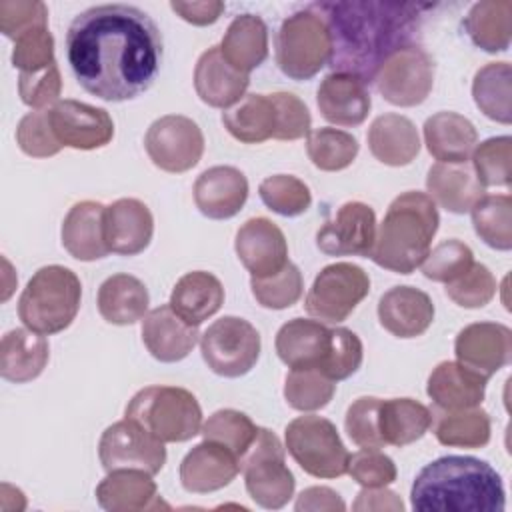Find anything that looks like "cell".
Returning a JSON list of instances; mask_svg holds the SVG:
<instances>
[{"label":"cell","mask_w":512,"mask_h":512,"mask_svg":"<svg viewBox=\"0 0 512 512\" xmlns=\"http://www.w3.org/2000/svg\"><path fill=\"white\" fill-rule=\"evenodd\" d=\"M162 34L138 6H92L68 26L66 58L76 82L106 102L134 100L162 66Z\"/></svg>","instance_id":"cell-1"},{"label":"cell","mask_w":512,"mask_h":512,"mask_svg":"<svg viewBox=\"0 0 512 512\" xmlns=\"http://www.w3.org/2000/svg\"><path fill=\"white\" fill-rule=\"evenodd\" d=\"M330 34L332 72L372 82L380 66L398 50L414 46L426 4L392 0L316 2L308 6Z\"/></svg>","instance_id":"cell-2"},{"label":"cell","mask_w":512,"mask_h":512,"mask_svg":"<svg viewBox=\"0 0 512 512\" xmlns=\"http://www.w3.org/2000/svg\"><path fill=\"white\" fill-rule=\"evenodd\" d=\"M410 504L418 512H502L506 492L488 462L474 456H442L418 472Z\"/></svg>","instance_id":"cell-3"},{"label":"cell","mask_w":512,"mask_h":512,"mask_svg":"<svg viewBox=\"0 0 512 512\" xmlns=\"http://www.w3.org/2000/svg\"><path fill=\"white\" fill-rule=\"evenodd\" d=\"M438 224V208L428 194L402 192L390 202L368 258L390 272L410 274L428 256Z\"/></svg>","instance_id":"cell-4"},{"label":"cell","mask_w":512,"mask_h":512,"mask_svg":"<svg viewBox=\"0 0 512 512\" xmlns=\"http://www.w3.org/2000/svg\"><path fill=\"white\" fill-rule=\"evenodd\" d=\"M80 300L82 284L70 268L60 264L42 266L20 294L18 316L28 330L50 336L72 324Z\"/></svg>","instance_id":"cell-5"},{"label":"cell","mask_w":512,"mask_h":512,"mask_svg":"<svg viewBox=\"0 0 512 512\" xmlns=\"http://www.w3.org/2000/svg\"><path fill=\"white\" fill-rule=\"evenodd\" d=\"M124 416L160 442H186L200 434L202 408L196 396L180 386H146L128 402Z\"/></svg>","instance_id":"cell-6"},{"label":"cell","mask_w":512,"mask_h":512,"mask_svg":"<svg viewBox=\"0 0 512 512\" xmlns=\"http://www.w3.org/2000/svg\"><path fill=\"white\" fill-rule=\"evenodd\" d=\"M286 450L296 464L314 478H338L348 474L350 452L336 426L322 416L294 418L284 430Z\"/></svg>","instance_id":"cell-7"},{"label":"cell","mask_w":512,"mask_h":512,"mask_svg":"<svg viewBox=\"0 0 512 512\" xmlns=\"http://www.w3.org/2000/svg\"><path fill=\"white\" fill-rule=\"evenodd\" d=\"M330 60V34L310 8L288 16L276 34V64L292 80L314 78Z\"/></svg>","instance_id":"cell-8"},{"label":"cell","mask_w":512,"mask_h":512,"mask_svg":"<svg viewBox=\"0 0 512 512\" xmlns=\"http://www.w3.org/2000/svg\"><path fill=\"white\" fill-rule=\"evenodd\" d=\"M284 450L272 430L258 428L252 446L240 458L246 490L250 498L266 510H280L294 496L296 480L286 466Z\"/></svg>","instance_id":"cell-9"},{"label":"cell","mask_w":512,"mask_h":512,"mask_svg":"<svg viewBox=\"0 0 512 512\" xmlns=\"http://www.w3.org/2000/svg\"><path fill=\"white\" fill-rule=\"evenodd\" d=\"M260 334L244 318L222 316L200 336V352L206 366L224 378L248 374L260 358Z\"/></svg>","instance_id":"cell-10"},{"label":"cell","mask_w":512,"mask_h":512,"mask_svg":"<svg viewBox=\"0 0 512 512\" xmlns=\"http://www.w3.org/2000/svg\"><path fill=\"white\" fill-rule=\"evenodd\" d=\"M368 292L370 278L360 266L352 262H334L316 274L306 294L304 308L312 318L324 324H340L354 312Z\"/></svg>","instance_id":"cell-11"},{"label":"cell","mask_w":512,"mask_h":512,"mask_svg":"<svg viewBox=\"0 0 512 512\" xmlns=\"http://www.w3.org/2000/svg\"><path fill=\"white\" fill-rule=\"evenodd\" d=\"M144 148L154 166L170 174H180L200 162L204 134L192 118L166 114L148 126Z\"/></svg>","instance_id":"cell-12"},{"label":"cell","mask_w":512,"mask_h":512,"mask_svg":"<svg viewBox=\"0 0 512 512\" xmlns=\"http://www.w3.org/2000/svg\"><path fill=\"white\" fill-rule=\"evenodd\" d=\"M380 96L402 108L422 104L434 86V60L422 48L408 46L394 52L374 76Z\"/></svg>","instance_id":"cell-13"},{"label":"cell","mask_w":512,"mask_h":512,"mask_svg":"<svg viewBox=\"0 0 512 512\" xmlns=\"http://www.w3.org/2000/svg\"><path fill=\"white\" fill-rule=\"evenodd\" d=\"M98 458L106 472L120 468L158 474L166 462L164 442L154 438L134 420H120L108 426L98 442Z\"/></svg>","instance_id":"cell-14"},{"label":"cell","mask_w":512,"mask_h":512,"mask_svg":"<svg viewBox=\"0 0 512 512\" xmlns=\"http://www.w3.org/2000/svg\"><path fill=\"white\" fill-rule=\"evenodd\" d=\"M376 240V214L364 202H344L316 232V246L326 256L368 258Z\"/></svg>","instance_id":"cell-15"},{"label":"cell","mask_w":512,"mask_h":512,"mask_svg":"<svg viewBox=\"0 0 512 512\" xmlns=\"http://www.w3.org/2000/svg\"><path fill=\"white\" fill-rule=\"evenodd\" d=\"M50 126L62 146L94 150L106 146L114 136V122L104 108L78 100H58L48 108Z\"/></svg>","instance_id":"cell-16"},{"label":"cell","mask_w":512,"mask_h":512,"mask_svg":"<svg viewBox=\"0 0 512 512\" xmlns=\"http://www.w3.org/2000/svg\"><path fill=\"white\" fill-rule=\"evenodd\" d=\"M456 362L486 380L512 358V332L498 322H474L462 328L454 340Z\"/></svg>","instance_id":"cell-17"},{"label":"cell","mask_w":512,"mask_h":512,"mask_svg":"<svg viewBox=\"0 0 512 512\" xmlns=\"http://www.w3.org/2000/svg\"><path fill=\"white\" fill-rule=\"evenodd\" d=\"M234 250L252 278L272 276L288 264L284 232L264 216L250 218L238 228Z\"/></svg>","instance_id":"cell-18"},{"label":"cell","mask_w":512,"mask_h":512,"mask_svg":"<svg viewBox=\"0 0 512 512\" xmlns=\"http://www.w3.org/2000/svg\"><path fill=\"white\" fill-rule=\"evenodd\" d=\"M240 472V458L226 446L204 440L180 462V484L186 492L208 494L228 486Z\"/></svg>","instance_id":"cell-19"},{"label":"cell","mask_w":512,"mask_h":512,"mask_svg":"<svg viewBox=\"0 0 512 512\" xmlns=\"http://www.w3.org/2000/svg\"><path fill=\"white\" fill-rule=\"evenodd\" d=\"M194 204L212 220L236 216L248 200V180L234 166H212L194 182Z\"/></svg>","instance_id":"cell-20"},{"label":"cell","mask_w":512,"mask_h":512,"mask_svg":"<svg viewBox=\"0 0 512 512\" xmlns=\"http://www.w3.org/2000/svg\"><path fill=\"white\" fill-rule=\"evenodd\" d=\"M142 342L158 362H180L200 342L198 326L184 322L170 304L152 308L142 320Z\"/></svg>","instance_id":"cell-21"},{"label":"cell","mask_w":512,"mask_h":512,"mask_svg":"<svg viewBox=\"0 0 512 512\" xmlns=\"http://www.w3.org/2000/svg\"><path fill=\"white\" fill-rule=\"evenodd\" d=\"M276 354L290 368L320 370L332 346V328L320 320L292 318L276 334Z\"/></svg>","instance_id":"cell-22"},{"label":"cell","mask_w":512,"mask_h":512,"mask_svg":"<svg viewBox=\"0 0 512 512\" xmlns=\"http://www.w3.org/2000/svg\"><path fill=\"white\" fill-rule=\"evenodd\" d=\"M316 104L330 124L360 126L372 108V98L368 84L358 76L330 72L318 86Z\"/></svg>","instance_id":"cell-23"},{"label":"cell","mask_w":512,"mask_h":512,"mask_svg":"<svg viewBox=\"0 0 512 512\" xmlns=\"http://www.w3.org/2000/svg\"><path fill=\"white\" fill-rule=\"evenodd\" d=\"M378 320L396 338L422 336L434 320V304L414 286H394L378 300Z\"/></svg>","instance_id":"cell-24"},{"label":"cell","mask_w":512,"mask_h":512,"mask_svg":"<svg viewBox=\"0 0 512 512\" xmlns=\"http://www.w3.org/2000/svg\"><path fill=\"white\" fill-rule=\"evenodd\" d=\"M248 84L250 76L230 66L220 46H210L200 54L194 68V88L204 104L228 110L244 98Z\"/></svg>","instance_id":"cell-25"},{"label":"cell","mask_w":512,"mask_h":512,"mask_svg":"<svg viewBox=\"0 0 512 512\" xmlns=\"http://www.w3.org/2000/svg\"><path fill=\"white\" fill-rule=\"evenodd\" d=\"M104 226L110 252L122 256H136L144 252L154 234L152 212L136 198H118L106 206Z\"/></svg>","instance_id":"cell-26"},{"label":"cell","mask_w":512,"mask_h":512,"mask_svg":"<svg viewBox=\"0 0 512 512\" xmlns=\"http://www.w3.org/2000/svg\"><path fill=\"white\" fill-rule=\"evenodd\" d=\"M104 214L106 206L96 200H82L68 210L60 234L62 246L72 258L92 262L110 254Z\"/></svg>","instance_id":"cell-27"},{"label":"cell","mask_w":512,"mask_h":512,"mask_svg":"<svg viewBox=\"0 0 512 512\" xmlns=\"http://www.w3.org/2000/svg\"><path fill=\"white\" fill-rule=\"evenodd\" d=\"M486 378L460 362H440L428 376L426 392L442 412H458L480 406L486 394Z\"/></svg>","instance_id":"cell-28"},{"label":"cell","mask_w":512,"mask_h":512,"mask_svg":"<svg viewBox=\"0 0 512 512\" xmlns=\"http://www.w3.org/2000/svg\"><path fill=\"white\" fill-rule=\"evenodd\" d=\"M96 500L110 512H138L162 506L152 474L134 468H120L96 486Z\"/></svg>","instance_id":"cell-29"},{"label":"cell","mask_w":512,"mask_h":512,"mask_svg":"<svg viewBox=\"0 0 512 512\" xmlns=\"http://www.w3.org/2000/svg\"><path fill=\"white\" fill-rule=\"evenodd\" d=\"M424 144L444 164H460L472 158L478 144L474 124L458 112H436L424 122Z\"/></svg>","instance_id":"cell-30"},{"label":"cell","mask_w":512,"mask_h":512,"mask_svg":"<svg viewBox=\"0 0 512 512\" xmlns=\"http://www.w3.org/2000/svg\"><path fill=\"white\" fill-rule=\"evenodd\" d=\"M426 190L434 204L452 214H466L484 196V186L476 178L470 164H444L430 166L426 176Z\"/></svg>","instance_id":"cell-31"},{"label":"cell","mask_w":512,"mask_h":512,"mask_svg":"<svg viewBox=\"0 0 512 512\" xmlns=\"http://www.w3.org/2000/svg\"><path fill=\"white\" fill-rule=\"evenodd\" d=\"M50 358L48 340L28 328H14L0 342V374L4 380L24 384L38 378Z\"/></svg>","instance_id":"cell-32"},{"label":"cell","mask_w":512,"mask_h":512,"mask_svg":"<svg viewBox=\"0 0 512 512\" xmlns=\"http://www.w3.org/2000/svg\"><path fill=\"white\" fill-rule=\"evenodd\" d=\"M368 148L386 166H406L420 152V136L414 122L402 114H382L368 128Z\"/></svg>","instance_id":"cell-33"},{"label":"cell","mask_w":512,"mask_h":512,"mask_svg":"<svg viewBox=\"0 0 512 512\" xmlns=\"http://www.w3.org/2000/svg\"><path fill=\"white\" fill-rule=\"evenodd\" d=\"M168 304L184 322H188L190 326H200L222 308V282L214 274L204 270L186 272L174 284Z\"/></svg>","instance_id":"cell-34"},{"label":"cell","mask_w":512,"mask_h":512,"mask_svg":"<svg viewBox=\"0 0 512 512\" xmlns=\"http://www.w3.org/2000/svg\"><path fill=\"white\" fill-rule=\"evenodd\" d=\"M98 312L116 326H128L148 314L150 296L144 282L132 274H112L98 288Z\"/></svg>","instance_id":"cell-35"},{"label":"cell","mask_w":512,"mask_h":512,"mask_svg":"<svg viewBox=\"0 0 512 512\" xmlns=\"http://www.w3.org/2000/svg\"><path fill=\"white\" fill-rule=\"evenodd\" d=\"M224 60L236 70L248 74L268 56V28L256 14L236 16L220 42Z\"/></svg>","instance_id":"cell-36"},{"label":"cell","mask_w":512,"mask_h":512,"mask_svg":"<svg viewBox=\"0 0 512 512\" xmlns=\"http://www.w3.org/2000/svg\"><path fill=\"white\" fill-rule=\"evenodd\" d=\"M222 124L238 142L260 144L276 134V106L270 94H246L238 104L222 112Z\"/></svg>","instance_id":"cell-37"},{"label":"cell","mask_w":512,"mask_h":512,"mask_svg":"<svg viewBox=\"0 0 512 512\" xmlns=\"http://www.w3.org/2000/svg\"><path fill=\"white\" fill-rule=\"evenodd\" d=\"M432 412L412 398H390L380 402L378 430L384 444L406 446L420 440L432 426Z\"/></svg>","instance_id":"cell-38"},{"label":"cell","mask_w":512,"mask_h":512,"mask_svg":"<svg viewBox=\"0 0 512 512\" xmlns=\"http://www.w3.org/2000/svg\"><path fill=\"white\" fill-rule=\"evenodd\" d=\"M464 28L470 40L486 52H504L512 38V2L484 0L470 8Z\"/></svg>","instance_id":"cell-39"},{"label":"cell","mask_w":512,"mask_h":512,"mask_svg":"<svg viewBox=\"0 0 512 512\" xmlns=\"http://www.w3.org/2000/svg\"><path fill=\"white\" fill-rule=\"evenodd\" d=\"M472 98L480 112L500 124L512 122V68L508 62H488L472 80Z\"/></svg>","instance_id":"cell-40"},{"label":"cell","mask_w":512,"mask_h":512,"mask_svg":"<svg viewBox=\"0 0 512 512\" xmlns=\"http://www.w3.org/2000/svg\"><path fill=\"white\" fill-rule=\"evenodd\" d=\"M474 232L494 250L512 248V198L508 194H484L470 210Z\"/></svg>","instance_id":"cell-41"},{"label":"cell","mask_w":512,"mask_h":512,"mask_svg":"<svg viewBox=\"0 0 512 512\" xmlns=\"http://www.w3.org/2000/svg\"><path fill=\"white\" fill-rule=\"evenodd\" d=\"M436 440L454 448H482L490 442V416L474 406L458 412H444L434 426Z\"/></svg>","instance_id":"cell-42"},{"label":"cell","mask_w":512,"mask_h":512,"mask_svg":"<svg viewBox=\"0 0 512 512\" xmlns=\"http://www.w3.org/2000/svg\"><path fill=\"white\" fill-rule=\"evenodd\" d=\"M358 140L338 128H316L306 136V152L312 164L324 172H338L348 168L358 156Z\"/></svg>","instance_id":"cell-43"},{"label":"cell","mask_w":512,"mask_h":512,"mask_svg":"<svg viewBox=\"0 0 512 512\" xmlns=\"http://www.w3.org/2000/svg\"><path fill=\"white\" fill-rule=\"evenodd\" d=\"M336 382L316 368L290 370L284 382V398L288 406L300 412H314L330 404Z\"/></svg>","instance_id":"cell-44"},{"label":"cell","mask_w":512,"mask_h":512,"mask_svg":"<svg viewBox=\"0 0 512 512\" xmlns=\"http://www.w3.org/2000/svg\"><path fill=\"white\" fill-rule=\"evenodd\" d=\"M200 434L204 440L218 442L232 450L238 458H242L252 446L258 434V426L244 412L222 408L208 416V420L200 428Z\"/></svg>","instance_id":"cell-45"},{"label":"cell","mask_w":512,"mask_h":512,"mask_svg":"<svg viewBox=\"0 0 512 512\" xmlns=\"http://www.w3.org/2000/svg\"><path fill=\"white\" fill-rule=\"evenodd\" d=\"M258 194L266 208L280 216H300L312 204L310 188L292 174H274L260 182Z\"/></svg>","instance_id":"cell-46"},{"label":"cell","mask_w":512,"mask_h":512,"mask_svg":"<svg viewBox=\"0 0 512 512\" xmlns=\"http://www.w3.org/2000/svg\"><path fill=\"white\" fill-rule=\"evenodd\" d=\"M472 170L484 188H508L512 174V138L494 136L476 144L472 152Z\"/></svg>","instance_id":"cell-47"},{"label":"cell","mask_w":512,"mask_h":512,"mask_svg":"<svg viewBox=\"0 0 512 512\" xmlns=\"http://www.w3.org/2000/svg\"><path fill=\"white\" fill-rule=\"evenodd\" d=\"M250 290L262 308L284 310L302 296L304 282L298 266L288 262L280 272L266 278H250Z\"/></svg>","instance_id":"cell-48"},{"label":"cell","mask_w":512,"mask_h":512,"mask_svg":"<svg viewBox=\"0 0 512 512\" xmlns=\"http://www.w3.org/2000/svg\"><path fill=\"white\" fill-rule=\"evenodd\" d=\"M472 264H474V254L470 246L452 238L436 244L428 252L420 268L428 280L450 284L456 278H460Z\"/></svg>","instance_id":"cell-49"},{"label":"cell","mask_w":512,"mask_h":512,"mask_svg":"<svg viewBox=\"0 0 512 512\" xmlns=\"http://www.w3.org/2000/svg\"><path fill=\"white\" fill-rule=\"evenodd\" d=\"M446 294L462 308H482L496 294V278L488 266L474 262L460 278L446 284Z\"/></svg>","instance_id":"cell-50"},{"label":"cell","mask_w":512,"mask_h":512,"mask_svg":"<svg viewBox=\"0 0 512 512\" xmlns=\"http://www.w3.org/2000/svg\"><path fill=\"white\" fill-rule=\"evenodd\" d=\"M382 398L362 396L354 400L344 418V428L348 438L360 448H384V440L378 430V410Z\"/></svg>","instance_id":"cell-51"},{"label":"cell","mask_w":512,"mask_h":512,"mask_svg":"<svg viewBox=\"0 0 512 512\" xmlns=\"http://www.w3.org/2000/svg\"><path fill=\"white\" fill-rule=\"evenodd\" d=\"M16 142L20 150L32 158H50L62 150L50 126L48 110L28 112L16 128Z\"/></svg>","instance_id":"cell-52"},{"label":"cell","mask_w":512,"mask_h":512,"mask_svg":"<svg viewBox=\"0 0 512 512\" xmlns=\"http://www.w3.org/2000/svg\"><path fill=\"white\" fill-rule=\"evenodd\" d=\"M364 348L360 338L348 328H332V346L320 372L334 382L350 378L362 364Z\"/></svg>","instance_id":"cell-53"},{"label":"cell","mask_w":512,"mask_h":512,"mask_svg":"<svg viewBox=\"0 0 512 512\" xmlns=\"http://www.w3.org/2000/svg\"><path fill=\"white\" fill-rule=\"evenodd\" d=\"M54 62V38L48 26L32 28L14 40L12 64L20 72H36Z\"/></svg>","instance_id":"cell-54"},{"label":"cell","mask_w":512,"mask_h":512,"mask_svg":"<svg viewBox=\"0 0 512 512\" xmlns=\"http://www.w3.org/2000/svg\"><path fill=\"white\" fill-rule=\"evenodd\" d=\"M60 92L62 78L56 62L36 72H20L18 76L20 100L32 110H48V106L58 102Z\"/></svg>","instance_id":"cell-55"},{"label":"cell","mask_w":512,"mask_h":512,"mask_svg":"<svg viewBox=\"0 0 512 512\" xmlns=\"http://www.w3.org/2000/svg\"><path fill=\"white\" fill-rule=\"evenodd\" d=\"M348 474L362 488L388 486L396 480V464L380 448H362L350 456Z\"/></svg>","instance_id":"cell-56"},{"label":"cell","mask_w":512,"mask_h":512,"mask_svg":"<svg viewBox=\"0 0 512 512\" xmlns=\"http://www.w3.org/2000/svg\"><path fill=\"white\" fill-rule=\"evenodd\" d=\"M48 26V8L44 2L32 0H2L0 2V32L6 38L16 40L20 34L38 28Z\"/></svg>","instance_id":"cell-57"},{"label":"cell","mask_w":512,"mask_h":512,"mask_svg":"<svg viewBox=\"0 0 512 512\" xmlns=\"http://www.w3.org/2000/svg\"><path fill=\"white\" fill-rule=\"evenodd\" d=\"M276 106V140H300L310 132V112L306 104L292 92H272L270 94Z\"/></svg>","instance_id":"cell-58"},{"label":"cell","mask_w":512,"mask_h":512,"mask_svg":"<svg viewBox=\"0 0 512 512\" xmlns=\"http://www.w3.org/2000/svg\"><path fill=\"white\" fill-rule=\"evenodd\" d=\"M170 8L182 20H186L194 26H208V24H214L222 16L224 2H220V0H200V2L174 0V2H170Z\"/></svg>","instance_id":"cell-59"},{"label":"cell","mask_w":512,"mask_h":512,"mask_svg":"<svg viewBox=\"0 0 512 512\" xmlns=\"http://www.w3.org/2000/svg\"><path fill=\"white\" fill-rule=\"evenodd\" d=\"M346 508L344 500L340 498V494L328 486H310L306 490L300 492V496L296 498L294 510L298 512H318V510H328V512H342Z\"/></svg>","instance_id":"cell-60"},{"label":"cell","mask_w":512,"mask_h":512,"mask_svg":"<svg viewBox=\"0 0 512 512\" xmlns=\"http://www.w3.org/2000/svg\"><path fill=\"white\" fill-rule=\"evenodd\" d=\"M352 510H356V512H362V510L402 512L404 504L396 492L386 490V486H378V488H362L352 504Z\"/></svg>","instance_id":"cell-61"}]
</instances>
